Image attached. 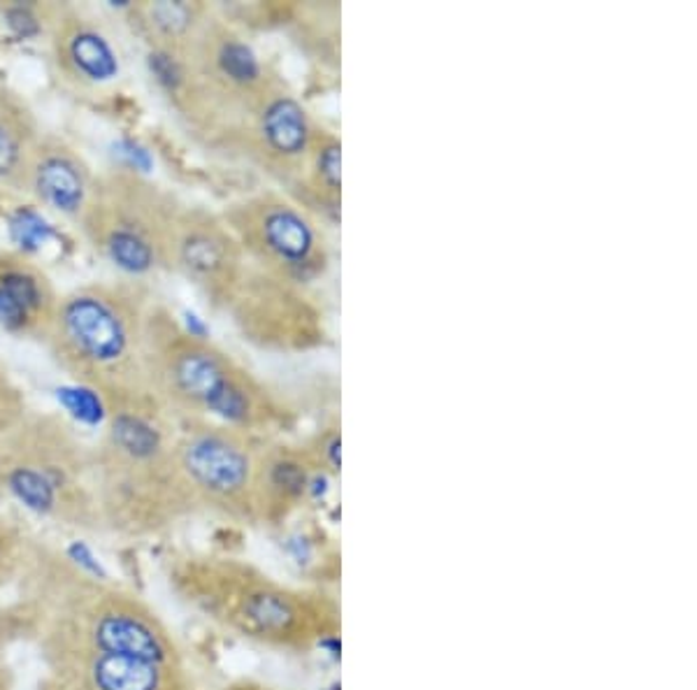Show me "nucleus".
Instances as JSON below:
<instances>
[{
	"instance_id": "f257e3e1",
	"label": "nucleus",
	"mask_w": 697,
	"mask_h": 690,
	"mask_svg": "<svg viewBox=\"0 0 697 690\" xmlns=\"http://www.w3.org/2000/svg\"><path fill=\"white\" fill-rule=\"evenodd\" d=\"M170 584L205 618L273 651L309 653L342 630V606L326 590L281 584L238 558H189Z\"/></svg>"
},
{
	"instance_id": "f03ea898",
	"label": "nucleus",
	"mask_w": 697,
	"mask_h": 690,
	"mask_svg": "<svg viewBox=\"0 0 697 690\" xmlns=\"http://www.w3.org/2000/svg\"><path fill=\"white\" fill-rule=\"evenodd\" d=\"M181 482L198 500L236 519L256 516L258 465L240 437L224 431H198L177 453Z\"/></svg>"
},
{
	"instance_id": "7ed1b4c3",
	"label": "nucleus",
	"mask_w": 697,
	"mask_h": 690,
	"mask_svg": "<svg viewBox=\"0 0 697 690\" xmlns=\"http://www.w3.org/2000/svg\"><path fill=\"white\" fill-rule=\"evenodd\" d=\"M65 347L91 368H112L126 358L130 328L122 309L101 293H75L59 311Z\"/></svg>"
},
{
	"instance_id": "20e7f679",
	"label": "nucleus",
	"mask_w": 697,
	"mask_h": 690,
	"mask_svg": "<svg viewBox=\"0 0 697 690\" xmlns=\"http://www.w3.org/2000/svg\"><path fill=\"white\" fill-rule=\"evenodd\" d=\"M173 384L193 405L205 412L224 419L226 423L242 425L254 417L249 393L232 380L221 360L205 349H185L173 358Z\"/></svg>"
},
{
	"instance_id": "39448f33",
	"label": "nucleus",
	"mask_w": 697,
	"mask_h": 690,
	"mask_svg": "<svg viewBox=\"0 0 697 690\" xmlns=\"http://www.w3.org/2000/svg\"><path fill=\"white\" fill-rule=\"evenodd\" d=\"M312 474L305 460L293 453L268 458V463H263L256 474V516L277 519L309 496Z\"/></svg>"
},
{
	"instance_id": "423d86ee",
	"label": "nucleus",
	"mask_w": 697,
	"mask_h": 690,
	"mask_svg": "<svg viewBox=\"0 0 697 690\" xmlns=\"http://www.w3.org/2000/svg\"><path fill=\"white\" fill-rule=\"evenodd\" d=\"M33 191L61 215L75 217L87 201V177L65 152H47L33 166Z\"/></svg>"
},
{
	"instance_id": "0eeeda50",
	"label": "nucleus",
	"mask_w": 697,
	"mask_h": 690,
	"mask_svg": "<svg viewBox=\"0 0 697 690\" xmlns=\"http://www.w3.org/2000/svg\"><path fill=\"white\" fill-rule=\"evenodd\" d=\"M10 496L38 516H56L68 488V472L54 463H14L3 472Z\"/></svg>"
},
{
	"instance_id": "6e6552de",
	"label": "nucleus",
	"mask_w": 697,
	"mask_h": 690,
	"mask_svg": "<svg viewBox=\"0 0 697 690\" xmlns=\"http://www.w3.org/2000/svg\"><path fill=\"white\" fill-rule=\"evenodd\" d=\"M258 230L265 250L291 268L307 266L314 246H317L312 223L289 205H273L265 209Z\"/></svg>"
},
{
	"instance_id": "1a4fd4ad",
	"label": "nucleus",
	"mask_w": 697,
	"mask_h": 690,
	"mask_svg": "<svg viewBox=\"0 0 697 690\" xmlns=\"http://www.w3.org/2000/svg\"><path fill=\"white\" fill-rule=\"evenodd\" d=\"M261 136L277 156H301L309 144L307 112L289 95L273 98L261 114Z\"/></svg>"
},
{
	"instance_id": "9d476101",
	"label": "nucleus",
	"mask_w": 697,
	"mask_h": 690,
	"mask_svg": "<svg viewBox=\"0 0 697 690\" xmlns=\"http://www.w3.org/2000/svg\"><path fill=\"white\" fill-rule=\"evenodd\" d=\"M45 298V286L33 272L22 268L0 272V325L10 333L26 331L42 311Z\"/></svg>"
},
{
	"instance_id": "9b49d317",
	"label": "nucleus",
	"mask_w": 697,
	"mask_h": 690,
	"mask_svg": "<svg viewBox=\"0 0 697 690\" xmlns=\"http://www.w3.org/2000/svg\"><path fill=\"white\" fill-rule=\"evenodd\" d=\"M110 447L130 465H159L165 456L161 431L152 421L130 412H122L112 419Z\"/></svg>"
},
{
	"instance_id": "f8f14e48",
	"label": "nucleus",
	"mask_w": 697,
	"mask_h": 690,
	"mask_svg": "<svg viewBox=\"0 0 697 690\" xmlns=\"http://www.w3.org/2000/svg\"><path fill=\"white\" fill-rule=\"evenodd\" d=\"M73 71L93 85H105L119 75V56L110 40L93 28H77L65 44Z\"/></svg>"
},
{
	"instance_id": "ddd939ff",
	"label": "nucleus",
	"mask_w": 697,
	"mask_h": 690,
	"mask_svg": "<svg viewBox=\"0 0 697 690\" xmlns=\"http://www.w3.org/2000/svg\"><path fill=\"white\" fill-rule=\"evenodd\" d=\"M103 246L107 258L126 274H147L156 266L154 242L136 223H119L110 228Z\"/></svg>"
},
{
	"instance_id": "4468645a",
	"label": "nucleus",
	"mask_w": 697,
	"mask_h": 690,
	"mask_svg": "<svg viewBox=\"0 0 697 690\" xmlns=\"http://www.w3.org/2000/svg\"><path fill=\"white\" fill-rule=\"evenodd\" d=\"M179 258L185 268L198 277H214L226 266L224 244L203 230L189 233L179 244Z\"/></svg>"
},
{
	"instance_id": "2eb2a0df",
	"label": "nucleus",
	"mask_w": 697,
	"mask_h": 690,
	"mask_svg": "<svg viewBox=\"0 0 697 690\" xmlns=\"http://www.w3.org/2000/svg\"><path fill=\"white\" fill-rule=\"evenodd\" d=\"M8 235L24 254H38L56 238V230L38 209L16 207L8 217Z\"/></svg>"
},
{
	"instance_id": "dca6fc26",
	"label": "nucleus",
	"mask_w": 697,
	"mask_h": 690,
	"mask_svg": "<svg viewBox=\"0 0 697 690\" xmlns=\"http://www.w3.org/2000/svg\"><path fill=\"white\" fill-rule=\"evenodd\" d=\"M56 400L81 425H101L107 417L103 398L89 386H59Z\"/></svg>"
},
{
	"instance_id": "f3484780",
	"label": "nucleus",
	"mask_w": 697,
	"mask_h": 690,
	"mask_svg": "<svg viewBox=\"0 0 697 690\" xmlns=\"http://www.w3.org/2000/svg\"><path fill=\"white\" fill-rule=\"evenodd\" d=\"M217 63L221 73L230 81H236V85L252 87L261 79V63L254 54V49L244 42H238V40L224 42V47L219 49Z\"/></svg>"
},
{
	"instance_id": "a211bd4d",
	"label": "nucleus",
	"mask_w": 697,
	"mask_h": 690,
	"mask_svg": "<svg viewBox=\"0 0 697 690\" xmlns=\"http://www.w3.org/2000/svg\"><path fill=\"white\" fill-rule=\"evenodd\" d=\"M149 20L152 26L161 30L163 36H179L191 26L193 10L187 3H170V0H161V3L149 5Z\"/></svg>"
},
{
	"instance_id": "6ab92c4d",
	"label": "nucleus",
	"mask_w": 697,
	"mask_h": 690,
	"mask_svg": "<svg viewBox=\"0 0 697 690\" xmlns=\"http://www.w3.org/2000/svg\"><path fill=\"white\" fill-rule=\"evenodd\" d=\"M147 65L149 73L159 81V87H163L165 91L175 93L185 85V68H181L179 61L170 52H165V49H154L147 59Z\"/></svg>"
},
{
	"instance_id": "aec40b11",
	"label": "nucleus",
	"mask_w": 697,
	"mask_h": 690,
	"mask_svg": "<svg viewBox=\"0 0 697 690\" xmlns=\"http://www.w3.org/2000/svg\"><path fill=\"white\" fill-rule=\"evenodd\" d=\"M65 561L68 565H73L77 572L87 574V577L96 579V582H110V574L103 567V563L98 561V555L93 553V549L85 541H73V545L65 549Z\"/></svg>"
},
{
	"instance_id": "412c9836",
	"label": "nucleus",
	"mask_w": 697,
	"mask_h": 690,
	"mask_svg": "<svg viewBox=\"0 0 697 690\" xmlns=\"http://www.w3.org/2000/svg\"><path fill=\"white\" fill-rule=\"evenodd\" d=\"M317 170H319L321 182L330 191L338 193L340 182H342V154H340V144L335 140L321 144V150L317 154Z\"/></svg>"
},
{
	"instance_id": "4be33fe9",
	"label": "nucleus",
	"mask_w": 697,
	"mask_h": 690,
	"mask_svg": "<svg viewBox=\"0 0 697 690\" xmlns=\"http://www.w3.org/2000/svg\"><path fill=\"white\" fill-rule=\"evenodd\" d=\"M22 140L14 130L0 122V179L12 177L22 166Z\"/></svg>"
},
{
	"instance_id": "5701e85b",
	"label": "nucleus",
	"mask_w": 697,
	"mask_h": 690,
	"mask_svg": "<svg viewBox=\"0 0 697 690\" xmlns=\"http://www.w3.org/2000/svg\"><path fill=\"white\" fill-rule=\"evenodd\" d=\"M114 156L119 158L124 166H128L130 170H136V173H152V168H154L152 154H149L147 146L140 144L138 140H130V138L116 140Z\"/></svg>"
},
{
	"instance_id": "b1692460",
	"label": "nucleus",
	"mask_w": 697,
	"mask_h": 690,
	"mask_svg": "<svg viewBox=\"0 0 697 690\" xmlns=\"http://www.w3.org/2000/svg\"><path fill=\"white\" fill-rule=\"evenodd\" d=\"M5 24L20 40H30L40 36V20L28 5H12L5 10Z\"/></svg>"
},
{
	"instance_id": "393cba45",
	"label": "nucleus",
	"mask_w": 697,
	"mask_h": 690,
	"mask_svg": "<svg viewBox=\"0 0 697 690\" xmlns=\"http://www.w3.org/2000/svg\"><path fill=\"white\" fill-rule=\"evenodd\" d=\"M16 567H20V561L14 558L10 539L0 535V584H5Z\"/></svg>"
},
{
	"instance_id": "a878e982",
	"label": "nucleus",
	"mask_w": 697,
	"mask_h": 690,
	"mask_svg": "<svg viewBox=\"0 0 697 690\" xmlns=\"http://www.w3.org/2000/svg\"><path fill=\"white\" fill-rule=\"evenodd\" d=\"M340 449H342V439L338 433L333 435H328V439L324 442V465L330 470V472H340Z\"/></svg>"
},
{
	"instance_id": "bb28decb",
	"label": "nucleus",
	"mask_w": 697,
	"mask_h": 690,
	"mask_svg": "<svg viewBox=\"0 0 697 690\" xmlns=\"http://www.w3.org/2000/svg\"><path fill=\"white\" fill-rule=\"evenodd\" d=\"M187 325H189V333L193 335V337H201V335H205L207 333V328H205V323L201 321V319H198L195 315H193V311H187Z\"/></svg>"
},
{
	"instance_id": "cd10ccee",
	"label": "nucleus",
	"mask_w": 697,
	"mask_h": 690,
	"mask_svg": "<svg viewBox=\"0 0 697 690\" xmlns=\"http://www.w3.org/2000/svg\"><path fill=\"white\" fill-rule=\"evenodd\" d=\"M0 690H8V665L3 663V653H0Z\"/></svg>"
}]
</instances>
